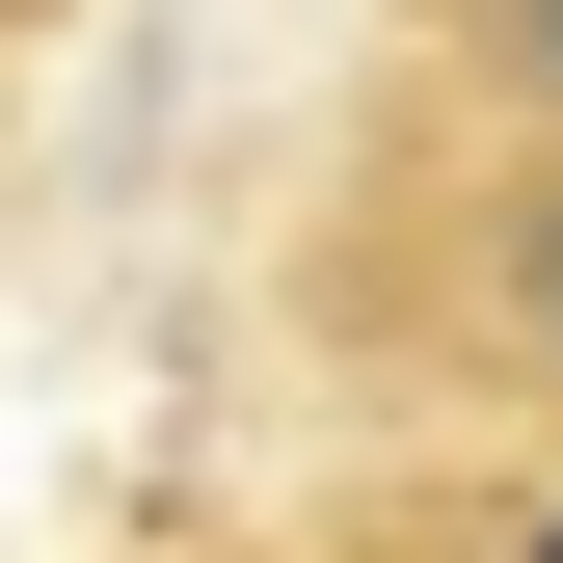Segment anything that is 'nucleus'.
<instances>
[{
    "instance_id": "1",
    "label": "nucleus",
    "mask_w": 563,
    "mask_h": 563,
    "mask_svg": "<svg viewBox=\"0 0 563 563\" xmlns=\"http://www.w3.org/2000/svg\"><path fill=\"white\" fill-rule=\"evenodd\" d=\"M296 322L430 430L563 456V134H483L430 81H349L322 216H296Z\"/></svg>"
},
{
    "instance_id": "2",
    "label": "nucleus",
    "mask_w": 563,
    "mask_h": 563,
    "mask_svg": "<svg viewBox=\"0 0 563 563\" xmlns=\"http://www.w3.org/2000/svg\"><path fill=\"white\" fill-rule=\"evenodd\" d=\"M376 81H430L483 134H563V0H376Z\"/></svg>"
},
{
    "instance_id": "3",
    "label": "nucleus",
    "mask_w": 563,
    "mask_h": 563,
    "mask_svg": "<svg viewBox=\"0 0 563 563\" xmlns=\"http://www.w3.org/2000/svg\"><path fill=\"white\" fill-rule=\"evenodd\" d=\"M456 563H563V456H510V483H483V510H456Z\"/></svg>"
}]
</instances>
